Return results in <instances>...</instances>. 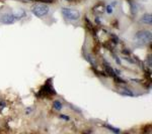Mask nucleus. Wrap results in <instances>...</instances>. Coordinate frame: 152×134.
I'll return each instance as SVG.
<instances>
[{"label":"nucleus","instance_id":"nucleus-5","mask_svg":"<svg viewBox=\"0 0 152 134\" xmlns=\"http://www.w3.org/2000/svg\"><path fill=\"white\" fill-rule=\"evenodd\" d=\"M139 22L144 25H151L152 23V15L151 13H144L139 19Z\"/></svg>","mask_w":152,"mask_h":134},{"label":"nucleus","instance_id":"nucleus-7","mask_svg":"<svg viewBox=\"0 0 152 134\" xmlns=\"http://www.w3.org/2000/svg\"><path fill=\"white\" fill-rule=\"evenodd\" d=\"M54 109H55L56 111H60V110H62V108H63V104H62V102L61 101H59V100H56L55 102H54Z\"/></svg>","mask_w":152,"mask_h":134},{"label":"nucleus","instance_id":"nucleus-1","mask_svg":"<svg viewBox=\"0 0 152 134\" xmlns=\"http://www.w3.org/2000/svg\"><path fill=\"white\" fill-rule=\"evenodd\" d=\"M151 31L147 30V29H142V30L137 31L134 35V40L138 45H145L147 43H149L151 41Z\"/></svg>","mask_w":152,"mask_h":134},{"label":"nucleus","instance_id":"nucleus-10","mask_svg":"<svg viewBox=\"0 0 152 134\" xmlns=\"http://www.w3.org/2000/svg\"><path fill=\"white\" fill-rule=\"evenodd\" d=\"M31 112H33V108H31V107H28V108H26V114H29Z\"/></svg>","mask_w":152,"mask_h":134},{"label":"nucleus","instance_id":"nucleus-9","mask_svg":"<svg viewBox=\"0 0 152 134\" xmlns=\"http://www.w3.org/2000/svg\"><path fill=\"white\" fill-rule=\"evenodd\" d=\"M122 95H126V96H133V93H132L131 91H129V90H127V89H125L122 91Z\"/></svg>","mask_w":152,"mask_h":134},{"label":"nucleus","instance_id":"nucleus-2","mask_svg":"<svg viewBox=\"0 0 152 134\" xmlns=\"http://www.w3.org/2000/svg\"><path fill=\"white\" fill-rule=\"evenodd\" d=\"M31 12L39 18H44L50 13V7L47 4L37 3L31 7Z\"/></svg>","mask_w":152,"mask_h":134},{"label":"nucleus","instance_id":"nucleus-8","mask_svg":"<svg viewBox=\"0 0 152 134\" xmlns=\"http://www.w3.org/2000/svg\"><path fill=\"white\" fill-rule=\"evenodd\" d=\"M113 11H114V5H112V4H109V5L107 6V14H112Z\"/></svg>","mask_w":152,"mask_h":134},{"label":"nucleus","instance_id":"nucleus-11","mask_svg":"<svg viewBox=\"0 0 152 134\" xmlns=\"http://www.w3.org/2000/svg\"><path fill=\"white\" fill-rule=\"evenodd\" d=\"M60 117H61L62 119H64V120H67V121L70 119V118H69V116H65V115H61Z\"/></svg>","mask_w":152,"mask_h":134},{"label":"nucleus","instance_id":"nucleus-4","mask_svg":"<svg viewBox=\"0 0 152 134\" xmlns=\"http://www.w3.org/2000/svg\"><path fill=\"white\" fill-rule=\"evenodd\" d=\"M15 22H16V19L13 12H6V13H3L0 16V23L2 24L9 25V24H13Z\"/></svg>","mask_w":152,"mask_h":134},{"label":"nucleus","instance_id":"nucleus-3","mask_svg":"<svg viewBox=\"0 0 152 134\" xmlns=\"http://www.w3.org/2000/svg\"><path fill=\"white\" fill-rule=\"evenodd\" d=\"M61 13H62L63 17L66 20H70V21H76L80 18V12L76 9L69 8V7H63L61 9Z\"/></svg>","mask_w":152,"mask_h":134},{"label":"nucleus","instance_id":"nucleus-6","mask_svg":"<svg viewBox=\"0 0 152 134\" xmlns=\"http://www.w3.org/2000/svg\"><path fill=\"white\" fill-rule=\"evenodd\" d=\"M13 13H14V16H15L16 21L23 20V18H26V11L24 10V9H23V8L18 9V10L14 11Z\"/></svg>","mask_w":152,"mask_h":134}]
</instances>
